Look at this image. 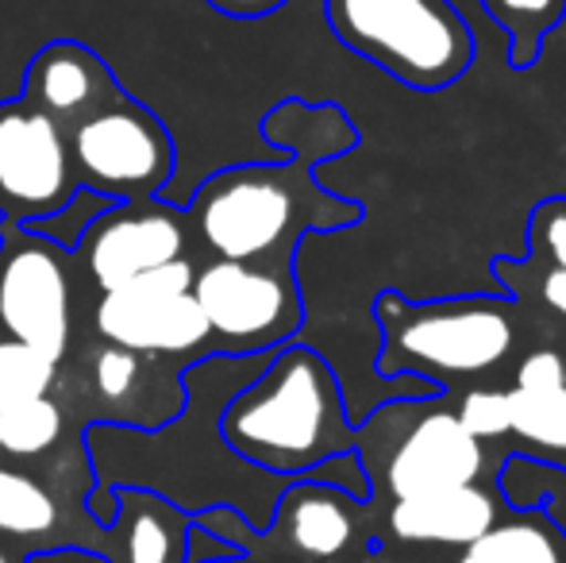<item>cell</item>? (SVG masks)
I'll return each mask as SVG.
<instances>
[{"label":"cell","instance_id":"cell-2","mask_svg":"<svg viewBox=\"0 0 566 563\" xmlns=\"http://www.w3.org/2000/svg\"><path fill=\"white\" fill-rule=\"evenodd\" d=\"M220 440L235 459L282 482L308 479L328 459L358 451L336 371L321 352L285 344L220 409Z\"/></svg>","mask_w":566,"mask_h":563},{"label":"cell","instance_id":"cell-1","mask_svg":"<svg viewBox=\"0 0 566 563\" xmlns=\"http://www.w3.org/2000/svg\"><path fill=\"white\" fill-rule=\"evenodd\" d=\"M262 136L290 158L212 174L189 201V236L212 259L293 267V251L308 232H343L363 220V201L328 194L316 181V166L347 155L358 132L339 105L290 97L262 121Z\"/></svg>","mask_w":566,"mask_h":563},{"label":"cell","instance_id":"cell-19","mask_svg":"<svg viewBox=\"0 0 566 563\" xmlns=\"http://www.w3.org/2000/svg\"><path fill=\"white\" fill-rule=\"evenodd\" d=\"M62 436V406L51 394L23 398L0 414V456L35 459L59 444Z\"/></svg>","mask_w":566,"mask_h":563},{"label":"cell","instance_id":"cell-29","mask_svg":"<svg viewBox=\"0 0 566 563\" xmlns=\"http://www.w3.org/2000/svg\"><path fill=\"white\" fill-rule=\"evenodd\" d=\"M28 563H108L97 552H85V549H51V552H35L28 556Z\"/></svg>","mask_w":566,"mask_h":563},{"label":"cell","instance_id":"cell-25","mask_svg":"<svg viewBox=\"0 0 566 563\" xmlns=\"http://www.w3.org/2000/svg\"><path fill=\"white\" fill-rule=\"evenodd\" d=\"M139 375H143V355L124 352V347L105 344L93 363V378H97V390L108 402H124L139 390Z\"/></svg>","mask_w":566,"mask_h":563},{"label":"cell","instance_id":"cell-9","mask_svg":"<svg viewBox=\"0 0 566 563\" xmlns=\"http://www.w3.org/2000/svg\"><path fill=\"white\" fill-rule=\"evenodd\" d=\"M77 194L66 132L23 97L0 105V217L31 225Z\"/></svg>","mask_w":566,"mask_h":563},{"label":"cell","instance_id":"cell-30","mask_svg":"<svg viewBox=\"0 0 566 563\" xmlns=\"http://www.w3.org/2000/svg\"><path fill=\"white\" fill-rule=\"evenodd\" d=\"M0 563H8V556H4V552H0Z\"/></svg>","mask_w":566,"mask_h":563},{"label":"cell","instance_id":"cell-16","mask_svg":"<svg viewBox=\"0 0 566 563\" xmlns=\"http://www.w3.org/2000/svg\"><path fill=\"white\" fill-rule=\"evenodd\" d=\"M509 432L532 451V459L566 471V386H547V390L513 386L509 390Z\"/></svg>","mask_w":566,"mask_h":563},{"label":"cell","instance_id":"cell-12","mask_svg":"<svg viewBox=\"0 0 566 563\" xmlns=\"http://www.w3.org/2000/svg\"><path fill=\"white\" fill-rule=\"evenodd\" d=\"M116 93L124 90L93 46L74 43V39H54L28 62L20 97L43 116H51L62 132H70L77 121L105 108Z\"/></svg>","mask_w":566,"mask_h":563},{"label":"cell","instance_id":"cell-15","mask_svg":"<svg viewBox=\"0 0 566 563\" xmlns=\"http://www.w3.org/2000/svg\"><path fill=\"white\" fill-rule=\"evenodd\" d=\"M124 494L135 502V505H127L124 498L116 494V505L132 510V518L116 510V518H127V536H124L127 563H174L181 541H186V533H189L186 513L174 502H166V498L150 494V490H124Z\"/></svg>","mask_w":566,"mask_h":563},{"label":"cell","instance_id":"cell-28","mask_svg":"<svg viewBox=\"0 0 566 563\" xmlns=\"http://www.w3.org/2000/svg\"><path fill=\"white\" fill-rule=\"evenodd\" d=\"M212 8H220L224 15H235V20H259V15H270L285 4V0H209Z\"/></svg>","mask_w":566,"mask_h":563},{"label":"cell","instance_id":"cell-6","mask_svg":"<svg viewBox=\"0 0 566 563\" xmlns=\"http://www.w3.org/2000/svg\"><path fill=\"white\" fill-rule=\"evenodd\" d=\"M193 298L220 355H270L305 324L293 267L212 259L193 274Z\"/></svg>","mask_w":566,"mask_h":563},{"label":"cell","instance_id":"cell-8","mask_svg":"<svg viewBox=\"0 0 566 563\" xmlns=\"http://www.w3.org/2000/svg\"><path fill=\"white\" fill-rule=\"evenodd\" d=\"M193 263L178 259L116 285L97 305L105 344L135 355H189L209 344V324L193 298Z\"/></svg>","mask_w":566,"mask_h":563},{"label":"cell","instance_id":"cell-13","mask_svg":"<svg viewBox=\"0 0 566 563\" xmlns=\"http://www.w3.org/2000/svg\"><path fill=\"white\" fill-rule=\"evenodd\" d=\"M497 525V502L482 487H454L436 490V494L401 498L389 510V529L401 541H424V544H470L482 533Z\"/></svg>","mask_w":566,"mask_h":563},{"label":"cell","instance_id":"cell-26","mask_svg":"<svg viewBox=\"0 0 566 563\" xmlns=\"http://www.w3.org/2000/svg\"><path fill=\"white\" fill-rule=\"evenodd\" d=\"M516 386L521 390H547V386H566V363L559 352H532L528 359L516 367Z\"/></svg>","mask_w":566,"mask_h":563},{"label":"cell","instance_id":"cell-10","mask_svg":"<svg viewBox=\"0 0 566 563\" xmlns=\"http://www.w3.org/2000/svg\"><path fill=\"white\" fill-rule=\"evenodd\" d=\"M189 220L170 201H116L77 243V263L101 293L186 259Z\"/></svg>","mask_w":566,"mask_h":563},{"label":"cell","instance_id":"cell-11","mask_svg":"<svg viewBox=\"0 0 566 563\" xmlns=\"http://www.w3.org/2000/svg\"><path fill=\"white\" fill-rule=\"evenodd\" d=\"M417 421L405 428V436L386 456V490L394 502L401 498L436 494V490L474 487L482 479L485 451L451 409H440L436 398L417 402Z\"/></svg>","mask_w":566,"mask_h":563},{"label":"cell","instance_id":"cell-31","mask_svg":"<svg viewBox=\"0 0 566 563\" xmlns=\"http://www.w3.org/2000/svg\"><path fill=\"white\" fill-rule=\"evenodd\" d=\"M459 563H470V560H467V556H462V560H459Z\"/></svg>","mask_w":566,"mask_h":563},{"label":"cell","instance_id":"cell-24","mask_svg":"<svg viewBox=\"0 0 566 563\" xmlns=\"http://www.w3.org/2000/svg\"><path fill=\"white\" fill-rule=\"evenodd\" d=\"M454 417L478 444L509 436V390H467Z\"/></svg>","mask_w":566,"mask_h":563},{"label":"cell","instance_id":"cell-4","mask_svg":"<svg viewBox=\"0 0 566 563\" xmlns=\"http://www.w3.org/2000/svg\"><path fill=\"white\" fill-rule=\"evenodd\" d=\"M347 51L417 93H440L474 62V35L451 0H324Z\"/></svg>","mask_w":566,"mask_h":563},{"label":"cell","instance_id":"cell-3","mask_svg":"<svg viewBox=\"0 0 566 563\" xmlns=\"http://www.w3.org/2000/svg\"><path fill=\"white\" fill-rule=\"evenodd\" d=\"M513 298H436L405 301L397 290L378 293L374 321L381 332L378 371L394 378H424L440 386L448 378H474L497 371L516 340Z\"/></svg>","mask_w":566,"mask_h":563},{"label":"cell","instance_id":"cell-17","mask_svg":"<svg viewBox=\"0 0 566 563\" xmlns=\"http://www.w3.org/2000/svg\"><path fill=\"white\" fill-rule=\"evenodd\" d=\"M470 563H566V536L552 518L521 510L516 521L493 525L467 549Z\"/></svg>","mask_w":566,"mask_h":563},{"label":"cell","instance_id":"cell-18","mask_svg":"<svg viewBox=\"0 0 566 563\" xmlns=\"http://www.w3.org/2000/svg\"><path fill=\"white\" fill-rule=\"evenodd\" d=\"M485 15L505 31L509 66L532 70L547 35L563 23L566 0H482Z\"/></svg>","mask_w":566,"mask_h":563},{"label":"cell","instance_id":"cell-21","mask_svg":"<svg viewBox=\"0 0 566 563\" xmlns=\"http://www.w3.org/2000/svg\"><path fill=\"white\" fill-rule=\"evenodd\" d=\"M521 274L566 271V197H547L528 217V259H509Z\"/></svg>","mask_w":566,"mask_h":563},{"label":"cell","instance_id":"cell-27","mask_svg":"<svg viewBox=\"0 0 566 563\" xmlns=\"http://www.w3.org/2000/svg\"><path fill=\"white\" fill-rule=\"evenodd\" d=\"M493 271H505V274H521L509 267V259H493ZM536 293L547 309L566 316V271H539L536 274Z\"/></svg>","mask_w":566,"mask_h":563},{"label":"cell","instance_id":"cell-5","mask_svg":"<svg viewBox=\"0 0 566 563\" xmlns=\"http://www.w3.org/2000/svg\"><path fill=\"white\" fill-rule=\"evenodd\" d=\"M77 186L108 201H147L163 194L178 166V150L166 124L127 93L77 121L66 132Z\"/></svg>","mask_w":566,"mask_h":563},{"label":"cell","instance_id":"cell-14","mask_svg":"<svg viewBox=\"0 0 566 563\" xmlns=\"http://www.w3.org/2000/svg\"><path fill=\"white\" fill-rule=\"evenodd\" d=\"M350 505L358 502L336 487H324V482L313 479H293L277 498L270 521L282 529L290 549H297L301 556L332 560L355 536V510Z\"/></svg>","mask_w":566,"mask_h":563},{"label":"cell","instance_id":"cell-23","mask_svg":"<svg viewBox=\"0 0 566 563\" xmlns=\"http://www.w3.org/2000/svg\"><path fill=\"white\" fill-rule=\"evenodd\" d=\"M113 205L116 201H108V197H97L93 189L77 186V194L70 197V201L62 205L59 212L31 220V225H23V228H28V232H35V236H43L46 243H54L62 256H70V251H77V243H82V236L90 232L93 220H97L101 212L113 209Z\"/></svg>","mask_w":566,"mask_h":563},{"label":"cell","instance_id":"cell-20","mask_svg":"<svg viewBox=\"0 0 566 563\" xmlns=\"http://www.w3.org/2000/svg\"><path fill=\"white\" fill-rule=\"evenodd\" d=\"M59 525V502L31 475L0 467V533L46 536Z\"/></svg>","mask_w":566,"mask_h":563},{"label":"cell","instance_id":"cell-22","mask_svg":"<svg viewBox=\"0 0 566 563\" xmlns=\"http://www.w3.org/2000/svg\"><path fill=\"white\" fill-rule=\"evenodd\" d=\"M54 375H59V363L31 352V347L15 344V340L0 336V414L23 398L51 394Z\"/></svg>","mask_w":566,"mask_h":563},{"label":"cell","instance_id":"cell-7","mask_svg":"<svg viewBox=\"0 0 566 563\" xmlns=\"http://www.w3.org/2000/svg\"><path fill=\"white\" fill-rule=\"evenodd\" d=\"M0 336L62 363L70 347L66 259L23 225H0Z\"/></svg>","mask_w":566,"mask_h":563}]
</instances>
